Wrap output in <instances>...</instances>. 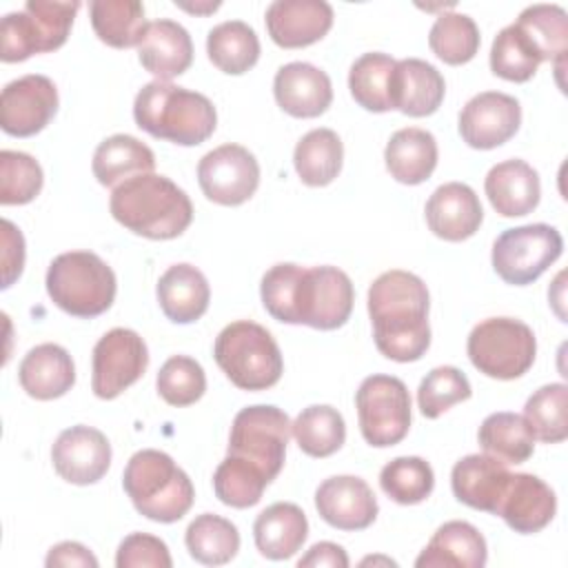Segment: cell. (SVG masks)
Returning a JSON list of instances; mask_svg holds the SVG:
<instances>
[{"label":"cell","instance_id":"1","mask_svg":"<svg viewBox=\"0 0 568 568\" xmlns=\"http://www.w3.org/2000/svg\"><path fill=\"white\" fill-rule=\"evenodd\" d=\"M430 297L422 277L386 271L368 288V315L377 351L393 362H417L430 346Z\"/></svg>","mask_w":568,"mask_h":568},{"label":"cell","instance_id":"2","mask_svg":"<svg viewBox=\"0 0 568 568\" xmlns=\"http://www.w3.org/2000/svg\"><path fill=\"white\" fill-rule=\"evenodd\" d=\"M109 209L115 222L149 240H173L193 222L189 195L166 175L144 173L118 184Z\"/></svg>","mask_w":568,"mask_h":568},{"label":"cell","instance_id":"3","mask_svg":"<svg viewBox=\"0 0 568 568\" xmlns=\"http://www.w3.org/2000/svg\"><path fill=\"white\" fill-rule=\"evenodd\" d=\"M133 118L149 135L180 146L206 142L217 126L215 106L204 93L162 80H153L138 91Z\"/></svg>","mask_w":568,"mask_h":568},{"label":"cell","instance_id":"4","mask_svg":"<svg viewBox=\"0 0 568 568\" xmlns=\"http://www.w3.org/2000/svg\"><path fill=\"white\" fill-rule=\"evenodd\" d=\"M122 488L140 515L160 524L182 519L195 499L189 475L171 455L155 448L131 455L122 473Z\"/></svg>","mask_w":568,"mask_h":568},{"label":"cell","instance_id":"5","mask_svg":"<svg viewBox=\"0 0 568 568\" xmlns=\"http://www.w3.org/2000/svg\"><path fill=\"white\" fill-rule=\"evenodd\" d=\"M47 293L73 317H98L111 308L118 291L113 268L91 251H69L47 268Z\"/></svg>","mask_w":568,"mask_h":568},{"label":"cell","instance_id":"6","mask_svg":"<svg viewBox=\"0 0 568 568\" xmlns=\"http://www.w3.org/2000/svg\"><path fill=\"white\" fill-rule=\"evenodd\" d=\"M213 357L231 384L242 390H266L284 373L277 342L251 320L226 324L215 337Z\"/></svg>","mask_w":568,"mask_h":568},{"label":"cell","instance_id":"7","mask_svg":"<svg viewBox=\"0 0 568 568\" xmlns=\"http://www.w3.org/2000/svg\"><path fill=\"white\" fill-rule=\"evenodd\" d=\"M80 2L29 0L22 11H11L0 22V60L22 62L33 53L60 49L71 31Z\"/></svg>","mask_w":568,"mask_h":568},{"label":"cell","instance_id":"8","mask_svg":"<svg viewBox=\"0 0 568 568\" xmlns=\"http://www.w3.org/2000/svg\"><path fill=\"white\" fill-rule=\"evenodd\" d=\"M473 366L493 379L521 377L535 362L537 339L528 324L515 317H488L479 322L466 342Z\"/></svg>","mask_w":568,"mask_h":568},{"label":"cell","instance_id":"9","mask_svg":"<svg viewBox=\"0 0 568 568\" xmlns=\"http://www.w3.org/2000/svg\"><path fill=\"white\" fill-rule=\"evenodd\" d=\"M288 437L291 419L282 408L271 404L246 406L233 417L226 455L251 462L273 481L284 466Z\"/></svg>","mask_w":568,"mask_h":568},{"label":"cell","instance_id":"10","mask_svg":"<svg viewBox=\"0 0 568 568\" xmlns=\"http://www.w3.org/2000/svg\"><path fill=\"white\" fill-rule=\"evenodd\" d=\"M564 251L561 233L550 224L506 229L493 244V268L513 286L532 284Z\"/></svg>","mask_w":568,"mask_h":568},{"label":"cell","instance_id":"11","mask_svg":"<svg viewBox=\"0 0 568 568\" xmlns=\"http://www.w3.org/2000/svg\"><path fill=\"white\" fill-rule=\"evenodd\" d=\"M355 408L366 444L386 448L399 444L410 428V395L393 375H368L357 393Z\"/></svg>","mask_w":568,"mask_h":568},{"label":"cell","instance_id":"12","mask_svg":"<svg viewBox=\"0 0 568 568\" xmlns=\"http://www.w3.org/2000/svg\"><path fill=\"white\" fill-rule=\"evenodd\" d=\"M353 302V282L342 268L324 264L302 271L295 295L297 324L317 331H335L351 317Z\"/></svg>","mask_w":568,"mask_h":568},{"label":"cell","instance_id":"13","mask_svg":"<svg viewBox=\"0 0 568 568\" xmlns=\"http://www.w3.org/2000/svg\"><path fill=\"white\" fill-rule=\"evenodd\" d=\"M149 366V348L131 328H111L93 346L91 390L100 399H115L133 386Z\"/></svg>","mask_w":568,"mask_h":568},{"label":"cell","instance_id":"14","mask_svg":"<svg viewBox=\"0 0 568 568\" xmlns=\"http://www.w3.org/2000/svg\"><path fill=\"white\" fill-rule=\"evenodd\" d=\"M197 182L206 200L222 206H240L257 191L260 164L240 144H222L197 164Z\"/></svg>","mask_w":568,"mask_h":568},{"label":"cell","instance_id":"15","mask_svg":"<svg viewBox=\"0 0 568 568\" xmlns=\"http://www.w3.org/2000/svg\"><path fill=\"white\" fill-rule=\"evenodd\" d=\"M58 111V89L51 78L29 73L4 84L0 93V126L16 138L40 133Z\"/></svg>","mask_w":568,"mask_h":568},{"label":"cell","instance_id":"16","mask_svg":"<svg viewBox=\"0 0 568 568\" xmlns=\"http://www.w3.org/2000/svg\"><path fill=\"white\" fill-rule=\"evenodd\" d=\"M521 124L517 98L501 91H484L470 98L459 113V135L473 149H495L508 142Z\"/></svg>","mask_w":568,"mask_h":568},{"label":"cell","instance_id":"17","mask_svg":"<svg viewBox=\"0 0 568 568\" xmlns=\"http://www.w3.org/2000/svg\"><path fill=\"white\" fill-rule=\"evenodd\" d=\"M51 462L64 481L89 486L106 475L111 466V444L102 430L78 424L58 435L51 448Z\"/></svg>","mask_w":568,"mask_h":568},{"label":"cell","instance_id":"18","mask_svg":"<svg viewBox=\"0 0 568 568\" xmlns=\"http://www.w3.org/2000/svg\"><path fill=\"white\" fill-rule=\"evenodd\" d=\"M315 508L320 517L337 530H364L377 513V499L371 486L355 475H333L315 490Z\"/></svg>","mask_w":568,"mask_h":568},{"label":"cell","instance_id":"19","mask_svg":"<svg viewBox=\"0 0 568 568\" xmlns=\"http://www.w3.org/2000/svg\"><path fill=\"white\" fill-rule=\"evenodd\" d=\"M266 31L282 49L322 40L333 27V7L324 0H275L266 9Z\"/></svg>","mask_w":568,"mask_h":568},{"label":"cell","instance_id":"20","mask_svg":"<svg viewBox=\"0 0 568 568\" xmlns=\"http://www.w3.org/2000/svg\"><path fill=\"white\" fill-rule=\"evenodd\" d=\"M555 510L557 497L544 479L530 473H510L495 515H499L515 532L532 535L552 521Z\"/></svg>","mask_w":568,"mask_h":568},{"label":"cell","instance_id":"21","mask_svg":"<svg viewBox=\"0 0 568 568\" xmlns=\"http://www.w3.org/2000/svg\"><path fill=\"white\" fill-rule=\"evenodd\" d=\"M424 213L428 229L446 242L473 237L484 220L477 193L464 182H446L437 186L430 193Z\"/></svg>","mask_w":568,"mask_h":568},{"label":"cell","instance_id":"22","mask_svg":"<svg viewBox=\"0 0 568 568\" xmlns=\"http://www.w3.org/2000/svg\"><path fill=\"white\" fill-rule=\"evenodd\" d=\"M275 102L293 118H317L333 102V84L326 71L311 62H288L273 80Z\"/></svg>","mask_w":568,"mask_h":568},{"label":"cell","instance_id":"23","mask_svg":"<svg viewBox=\"0 0 568 568\" xmlns=\"http://www.w3.org/2000/svg\"><path fill=\"white\" fill-rule=\"evenodd\" d=\"M510 479L508 464L490 455H466L450 470V488L457 501L468 508L495 515Z\"/></svg>","mask_w":568,"mask_h":568},{"label":"cell","instance_id":"24","mask_svg":"<svg viewBox=\"0 0 568 568\" xmlns=\"http://www.w3.org/2000/svg\"><path fill=\"white\" fill-rule=\"evenodd\" d=\"M446 93L444 75L426 60L404 58L395 64L390 104L410 118H424L439 109Z\"/></svg>","mask_w":568,"mask_h":568},{"label":"cell","instance_id":"25","mask_svg":"<svg viewBox=\"0 0 568 568\" xmlns=\"http://www.w3.org/2000/svg\"><path fill=\"white\" fill-rule=\"evenodd\" d=\"M484 191L493 209L504 217L532 213L541 197L537 171L519 158L495 164L484 180Z\"/></svg>","mask_w":568,"mask_h":568},{"label":"cell","instance_id":"26","mask_svg":"<svg viewBox=\"0 0 568 568\" xmlns=\"http://www.w3.org/2000/svg\"><path fill=\"white\" fill-rule=\"evenodd\" d=\"M140 64L155 75V80L169 82L182 75L193 62V42L189 31L175 20L160 18L149 22L144 38L138 47Z\"/></svg>","mask_w":568,"mask_h":568},{"label":"cell","instance_id":"27","mask_svg":"<svg viewBox=\"0 0 568 568\" xmlns=\"http://www.w3.org/2000/svg\"><path fill=\"white\" fill-rule=\"evenodd\" d=\"M18 379L22 390L40 402L62 397L75 384V366L67 348L58 344H38L20 362Z\"/></svg>","mask_w":568,"mask_h":568},{"label":"cell","instance_id":"28","mask_svg":"<svg viewBox=\"0 0 568 568\" xmlns=\"http://www.w3.org/2000/svg\"><path fill=\"white\" fill-rule=\"evenodd\" d=\"M488 559L484 535L468 521L442 524L422 555L415 559L417 568H481Z\"/></svg>","mask_w":568,"mask_h":568},{"label":"cell","instance_id":"29","mask_svg":"<svg viewBox=\"0 0 568 568\" xmlns=\"http://www.w3.org/2000/svg\"><path fill=\"white\" fill-rule=\"evenodd\" d=\"M155 295L162 313L175 324H191L200 320L211 300V288L200 268L180 262L169 266L158 280Z\"/></svg>","mask_w":568,"mask_h":568},{"label":"cell","instance_id":"30","mask_svg":"<svg viewBox=\"0 0 568 568\" xmlns=\"http://www.w3.org/2000/svg\"><path fill=\"white\" fill-rule=\"evenodd\" d=\"M308 535V521L300 506L277 501L264 508L253 524V539L257 550L273 561L293 557Z\"/></svg>","mask_w":568,"mask_h":568},{"label":"cell","instance_id":"31","mask_svg":"<svg viewBox=\"0 0 568 568\" xmlns=\"http://www.w3.org/2000/svg\"><path fill=\"white\" fill-rule=\"evenodd\" d=\"M384 160L390 178L402 184L426 182L437 166V140L430 131L406 126L390 135Z\"/></svg>","mask_w":568,"mask_h":568},{"label":"cell","instance_id":"32","mask_svg":"<svg viewBox=\"0 0 568 568\" xmlns=\"http://www.w3.org/2000/svg\"><path fill=\"white\" fill-rule=\"evenodd\" d=\"M93 175L102 186H118L135 175L153 173L155 155L153 151L133 135L115 133L102 140L93 153L91 162Z\"/></svg>","mask_w":568,"mask_h":568},{"label":"cell","instance_id":"33","mask_svg":"<svg viewBox=\"0 0 568 568\" xmlns=\"http://www.w3.org/2000/svg\"><path fill=\"white\" fill-rule=\"evenodd\" d=\"M344 146L333 129H313L300 138L293 151V164L306 186H326L339 171Z\"/></svg>","mask_w":568,"mask_h":568},{"label":"cell","instance_id":"34","mask_svg":"<svg viewBox=\"0 0 568 568\" xmlns=\"http://www.w3.org/2000/svg\"><path fill=\"white\" fill-rule=\"evenodd\" d=\"M89 13L95 36L113 49L140 47L149 27L138 0H93Z\"/></svg>","mask_w":568,"mask_h":568},{"label":"cell","instance_id":"35","mask_svg":"<svg viewBox=\"0 0 568 568\" xmlns=\"http://www.w3.org/2000/svg\"><path fill=\"white\" fill-rule=\"evenodd\" d=\"M209 60L229 75H242L255 67L260 58V40L253 27L242 20L215 24L206 36Z\"/></svg>","mask_w":568,"mask_h":568},{"label":"cell","instance_id":"36","mask_svg":"<svg viewBox=\"0 0 568 568\" xmlns=\"http://www.w3.org/2000/svg\"><path fill=\"white\" fill-rule=\"evenodd\" d=\"M515 27L526 36L541 62L564 64L568 51V16L559 4H530L519 13Z\"/></svg>","mask_w":568,"mask_h":568},{"label":"cell","instance_id":"37","mask_svg":"<svg viewBox=\"0 0 568 568\" xmlns=\"http://www.w3.org/2000/svg\"><path fill=\"white\" fill-rule=\"evenodd\" d=\"M477 439L486 455L504 464H524L535 450V437L526 419L508 410L488 415L477 430Z\"/></svg>","mask_w":568,"mask_h":568},{"label":"cell","instance_id":"38","mask_svg":"<svg viewBox=\"0 0 568 568\" xmlns=\"http://www.w3.org/2000/svg\"><path fill=\"white\" fill-rule=\"evenodd\" d=\"M291 433L302 453L322 459L342 448L346 439V424L337 408L328 404H313L295 417Z\"/></svg>","mask_w":568,"mask_h":568},{"label":"cell","instance_id":"39","mask_svg":"<svg viewBox=\"0 0 568 568\" xmlns=\"http://www.w3.org/2000/svg\"><path fill=\"white\" fill-rule=\"evenodd\" d=\"M184 544L197 564L222 566L237 555L240 532L229 519L213 513H202L189 524Z\"/></svg>","mask_w":568,"mask_h":568},{"label":"cell","instance_id":"40","mask_svg":"<svg viewBox=\"0 0 568 568\" xmlns=\"http://www.w3.org/2000/svg\"><path fill=\"white\" fill-rule=\"evenodd\" d=\"M397 60L388 53L371 51L359 55L348 71V89L353 100L373 113L390 111V82Z\"/></svg>","mask_w":568,"mask_h":568},{"label":"cell","instance_id":"41","mask_svg":"<svg viewBox=\"0 0 568 568\" xmlns=\"http://www.w3.org/2000/svg\"><path fill=\"white\" fill-rule=\"evenodd\" d=\"M568 388L566 384H546L537 388L526 406L524 419L535 439L544 444H559L568 437Z\"/></svg>","mask_w":568,"mask_h":568},{"label":"cell","instance_id":"42","mask_svg":"<svg viewBox=\"0 0 568 568\" xmlns=\"http://www.w3.org/2000/svg\"><path fill=\"white\" fill-rule=\"evenodd\" d=\"M479 29L466 13H439L428 33L430 51L446 64H466L479 49Z\"/></svg>","mask_w":568,"mask_h":568},{"label":"cell","instance_id":"43","mask_svg":"<svg viewBox=\"0 0 568 568\" xmlns=\"http://www.w3.org/2000/svg\"><path fill=\"white\" fill-rule=\"evenodd\" d=\"M271 481L266 475L246 459L226 455L213 473L215 497L231 508H251L262 499Z\"/></svg>","mask_w":568,"mask_h":568},{"label":"cell","instance_id":"44","mask_svg":"<svg viewBox=\"0 0 568 568\" xmlns=\"http://www.w3.org/2000/svg\"><path fill=\"white\" fill-rule=\"evenodd\" d=\"M382 490L402 506L424 501L435 486L433 468L422 457H395L379 473Z\"/></svg>","mask_w":568,"mask_h":568},{"label":"cell","instance_id":"45","mask_svg":"<svg viewBox=\"0 0 568 568\" xmlns=\"http://www.w3.org/2000/svg\"><path fill=\"white\" fill-rule=\"evenodd\" d=\"M539 55L526 36L513 24L504 27L490 47V69L508 82H526L539 67Z\"/></svg>","mask_w":568,"mask_h":568},{"label":"cell","instance_id":"46","mask_svg":"<svg viewBox=\"0 0 568 568\" xmlns=\"http://www.w3.org/2000/svg\"><path fill=\"white\" fill-rule=\"evenodd\" d=\"M160 397L171 406H191L206 390V375L200 362L189 355L169 357L155 377Z\"/></svg>","mask_w":568,"mask_h":568},{"label":"cell","instance_id":"47","mask_svg":"<svg viewBox=\"0 0 568 568\" xmlns=\"http://www.w3.org/2000/svg\"><path fill=\"white\" fill-rule=\"evenodd\" d=\"M473 395L468 377L455 366L433 368L417 388L419 413L428 419H437L450 406L466 402Z\"/></svg>","mask_w":568,"mask_h":568},{"label":"cell","instance_id":"48","mask_svg":"<svg viewBox=\"0 0 568 568\" xmlns=\"http://www.w3.org/2000/svg\"><path fill=\"white\" fill-rule=\"evenodd\" d=\"M42 166L29 153L0 151V204H27L42 191Z\"/></svg>","mask_w":568,"mask_h":568},{"label":"cell","instance_id":"49","mask_svg":"<svg viewBox=\"0 0 568 568\" xmlns=\"http://www.w3.org/2000/svg\"><path fill=\"white\" fill-rule=\"evenodd\" d=\"M304 266L293 262H280L271 266L260 284V295L266 313L284 324H297L295 295Z\"/></svg>","mask_w":568,"mask_h":568},{"label":"cell","instance_id":"50","mask_svg":"<svg viewBox=\"0 0 568 568\" xmlns=\"http://www.w3.org/2000/svg\"><path fill=\"white\" fill-rule=\"evenodd\" d=\"M118 568H171L173 559L169 555L166 544L149 532H131L126 535L115 555Z\"/></svg>","mask_w":568,"mask_h":568},{"label":"cell","instance_id":"51","mask_svg":"<svg viewBox=\"0 0 568 568\" xmlns=\"http://www.w3.org/2000/svg\"><path fill=\"white\" fill-rule=\"evenodd\" d=\"M2 288H9L24 266V237L11 220H2Z\"/></svg>","mask_w":568,"mask_h":568},{"label":"cell","instance_id":"52","mask_svg":"<svg viewBox=\"0 0 568 568\" xmlns=\"http://www.w3.org/2000/svg\"><path fill=\"white\" fill-rule=\"evenodd\" d=\"M44 564H47V568H55V566L98 568L95 555L87 546H82L78 541H60V544L51 546Z\"/></svg>","mask_w":568,"mask_h":568},{"label":"cell","instance_id":"53","mask_svg":"<svg viewBox=\"0 0 568 568\" xmlns=\"http://www.w3.org/2000/svg\"><path fill=\"white\" fill-rule=\"evenodd\" d=\"M300 568H348V555L342 546L333 541H320L308 548V552L297 561Z\"/></svg>","mask_w":568,"mask_h":568},{"label":"cell","instance_id":"54","mask_svg":"<svg viewBox=\"0 0 568 568\" xmlns=\"http://www.w3.org/2000/svg\"><path fill=\"white\" fill-rule=\"evenodd\" d=\"M175 4H178V7H182V9H186V11H195V13H209V11H215V9L220 7V2H206V4H186V2H178V0H175Z\"/></svg>","mask_w":568,"mask_h":568}]
</instances>
